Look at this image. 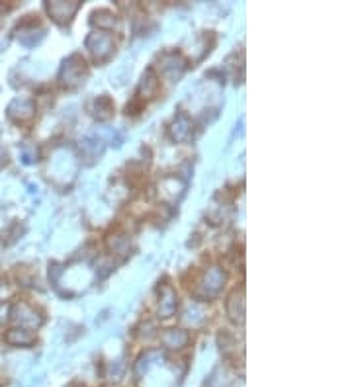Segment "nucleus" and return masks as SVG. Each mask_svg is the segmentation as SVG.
<instances>
[{"label":"nucleus","mask_w":352,"mask_h":387,"mask_svg":"<svg viewBox=\"0 0 352 387\" xmlns=\"http://www.w3.org/2000/svg\"><path fill=\"white\" fill-rule=\"evenodd\" d=\"M78 4H71V6H67L65 2H57V4H49V14H53V18L57 20V22H65L69 20L73 14L77 12Z\"/></svg>","instance_id":"1"},{"label":"nucleus","mask_w":352,"mask_h":387,"mask_svg":"<svg viewBox=\"0 0 352 387\" xmlns=\"http://www.w3.org/2000/svg\"><path fill=\"white\" fill-rule=\"evenodd\" d=\"M186 333H183V331H170L169 335L165 336V342L169 344L170 349H180V344H184L186 342Z\"/></svg>","instance_id":"3"},{"label":"nucleus","mask_w":352,"mask_h":387,"mask_svg":"<svg viewBox=\"0 0 352 387\" xmlns=\"http://www.w3.org/2000/svg\"><path fill=\"white\" fill-rule=\"evenodd\" d=\"M6 340H8L10 344H16V347H27V344L34 342V336L30 335L27 331L14 329V331H10V333L6 335Z\"/></svg>","instance_id":"2"}]
</instances>
